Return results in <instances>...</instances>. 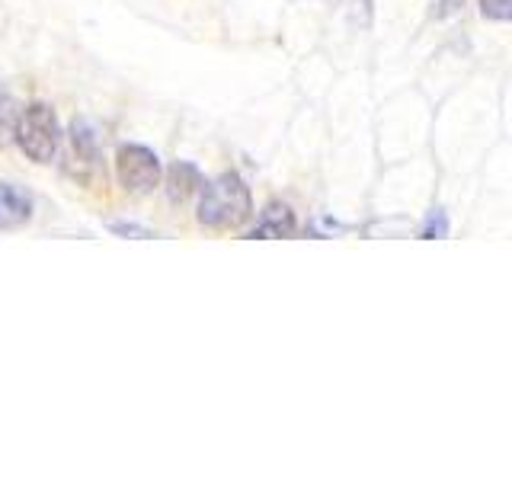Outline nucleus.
Masks as SVG:
<instances>
[{
    "mask_svg": "<svg viewBox=\"0 0 512 480\" xmlns=\"http://www.w3.org/2000/svg\"><path fill=\"white\" fill-rule=\"evenodd\" d=\"M445 218H442V212H436V215H429V221H426V228H423V237H445Z\"/></svg>",
    "mask_w": 512,
    "mask_h": 480,
    "instance_id": "9d476101",
    "label": "nucleus"
},
{
    "mask_svg": "<svg viewBox=\"0 0 512 480\" xmlns=\"http://www.w3.org/2000/svg\"><path fill=\"white\" fill-rule=\"evenodd\" d=\"M480 13L493 23H506L512 16V0H480Z\"/></svg>",
    "mask_w": 512,
    "mask_h": 480,
    "instance_id": "6e6552de",
    "label": "nucleus"
},
{
    "mask_svg": "<svg viewBox=\"0 0 512 480\" xmlns=\"http://www.w3.org/2000/svg\"><path fill=\"white\" fill-rule=\"evenodd\" d=\"M13 141L20 144V151L32 164H52L61 148V122L55 109L48 103H29L26 109H20Z\"/></svg>",
    "mask_w": 512,
    "mask_h": 480,
    "instance_id": "f03ea898",
    "label": "nucleus"
},
{
    "mask_svg": "<svg viewBox=\"0 0 512 480\" xmlns=\"http://www.w3.org/2000/svg\"><path fill=\"white\" fill-rule=\"evenodd\" d=\"M109 231H112V234H119V237H135V240H148V237H154L148 228H141V224H125V221H112V224H109Z\"/></svg>",
    "mask_w": 512,
    "mask_h": 480,
    "instance_id": "1a4fd4ad",
    "label": "nucleus"
},
{
    "mask_svg": "<svg viewBox=\"0 0 512 480\" xmlns=\"http://www.w3.org/2000/svg\"><path fill=\"white\" fill-rule=\"evenodd\" d=\"M16 119H20V106L10 93H0V148H7L16 132Z\"/></svg>",
    "mask_w": 512,
    "mask_h": 480,
    "instance_id": "0eeeda50",
    "label": "nucleus"
},
{
    "mask_svg": "<svg viewBox=\"0 0 512 480\" xmlns=\"http://www.w3.org/2000/svg\"><path fill=\"white\" fill-rule=\"evenodd\" d=\"M116 180L128 196H148L164 180V164L148 144H122L116 151Z\"/></svg>",
    "mask_w": 512,
    "mask_h": 480,
    "instance_id": "7ed1b4c3",
    "label": "nucleus"
},
{
    "mask_svg": "<svg viewBox=\"0 0 512 480\" xmlns=\"http://www.w3.org/2000/svg\"><path fill=\"white\" fill-rule=\"evenodd\" d=\"M32 218V199L23 189L10 183H0V231H16L29 224Z\"/></svg>",
    "mask_w": 512,
    "mask_h": 480,
    "instance_id": "39448f33",
    "label": "nucleus"
},
{
    "mask_svg": "<svg viewBox=\"0 0 512 480\" xmlns=\"http://www.w3.org/2000/svg\"><path fill=\"white\" fill-rule=\"evenodd\" d=\"M295 231H298V221L292 208L285 202H269L253 228L247 231V237L250 240H285V237H295Z\"/></svg>",
    "mask_w": 512,
    "mask_h": 480,
    "instance_id": "20e7f679",
    "label": "nucleus"
},
{
    "mask_svg": "<svg viewBox=\"0 0 512 480\" xmlns=\"http://www.w3.org/2000/svg\"><path fill=\"white\" fill-rule=\"evenodd\" d=\"M202 173L192 167V164H173L170 170H167V196H170V202H186L189 196H196V192L202 189Z\"/></svg>",
    "mask_w": 512,
    "mask_h": 480,
    "instance_id": "423d86ee",
    "label": "nucleus"
},
{
    "mask_svg": "<svg viewBox=\"0 0 512 480\" xmlns=\"http://www.w3.org/2000/svg\"><path fill=\"white\" fill-rule=\"evenodd\" d=\"M196 218L202 228H212V231L244 228L253 218V196H250V186L244 183V176L221 173L215 180L202 183Z\"/></svg>",
    "mask_w": 512,
    "mask_h": 480,
    "instance_id": "f257e3e1",
    "label": "nucleus"
}]
</instances>
